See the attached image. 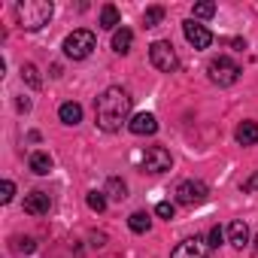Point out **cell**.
<instances>
[{
    "instance_id": "cell-3",
    "label": "cell",
    "mask_w": 258,
    "mask_h": 258,
    "mask_svg": "<svg viewBox=\"0 0 258 258\" xmlns=\"http://www.w3.org/2000/svg\"><path fill=\"white\" fill-rule=\"evenodd\" d=\"M94 34L91 31H85V28H79V31H73L67 40H64V55L67 58H73V61H82V58H88L91 55V49H94Z\"/></svg>"
},
{
    "instance_id": "cell-6",
    "label": "cell",
    "mask_w": 258,
    "mask_h": 258,
    "mask_svg": "<svg viewBox=\"0 0 258 258\" xmlns=\"http://www.w3.org/2000/svg\"><path fill=\"white\" fill-rule=\"evenodd\" d=\"M207 195H210V188L204 182H198V179H185V182L176 185V201L182 207H198V204L207 201Z\"/></svg>"
},
{
    "instance_id": "cell-27",
    "label": "cell",
    "mask_w": 258,
    "mask_h": 258,
    "mask_svg": "<svg viewBox=\"0 0 258 258\" xmlns=\"http://www.w3.org/2000/svg\"><path fill=\"white\" fill-rule=\"evenodd\" d=\"M16 249L28 255V252H34V240H31V237H25V240H19V246H16Z\"/></svg>"
},
{
    "instance_id": "cell-23",
    "label": "cell",
    "mask_w": 258,
    "mask_h": 258,
    "mask_svg": "<svg viewBox=\"0 0 258 258\" xmlns=\"http://www.w3.org/2000/svg\"><path fill=\"white\" fill-rule=\"evenodd\" d=\"M216 16V4H195V19H213Z\"/></svg>"
},
{
    "instance_id": "cell-13",
    "label": "cell",
    "mask_w": 258,
    "mask_h": 258,
    "mask_svg": "<svg viewBox=\"0 0 258 258\" xmlns=\"http://www.w3.org/2000/svg\"><path fill=\"white\" fill-rule=\"evenodd\" d=\"M234 137H237L240 146H255V143H258V124H255V121H243V124L237 127Z\"/></svg>"
},
{
    "instance_id": "cell-9",
    "label": "cell",
    "mask_w": 258,
    "mask_h": 258,
    "mask_svg": "<svg viewBox=\"0 0 258 258\" xmlns=\"http://www.w3.org/2000/svg\"><path fill=\"white\" fill-rule=\"evenodd\" d=\"M207 255H210V243H204L201 237H188L173 249L170 258H207Z\"/></svg>"
},
{
    "instance_id": "cell-26",
    "label": "cell",
    "mask_w": 258,
    "mask_h": 258,
    "mask_svg": "<svg viewBox=\"0 0 258 258\" xmlns=\"http://www.w3.org/2000/svg\"><path fill=\"white\" fill-rule=\"evenodd\" d=\"M222 240H225V231L216 225V228L210 231V246H222Z\"/></svg>"
},
{
    "instance_id": "cell-5",
    "label": "cell",
    "mask_w": 258,
    "mask_h": 258,
    "mask_svg": "<svg viewBox=\"0 0 258 258\" xmlns=\"http://www.w3.org/2000/svg\"><path fill=\"white\" fill-rule=\"evenodd\" d=\"M149 58H152V64H155L161 73H173V70L179 67V58H176V52H173V43H167V40H155V43L149 46Z\"/></svg>"
},
{
    "instance_id": "cell-29",
    "label": "cell",
    "mask_w": 258,
    "mask_h": 258,
    "mask_svg": "<svg viewBox=\"0 0 258 258\" xmlns=\"http://www.w3.org/2000/svg\"><path fill=\"white\" fill-rule=\"evenodd\" d=\"M19 109H25V112H28V109H31V100H28V97H22V100H19Z\"/></svg>"
},
{
    "instance_id": "cell-17",
    "label": "cell",
    "mask_w": 258,
    "mask_h": 258,
    "mask_svg": "<svg viewBox=\"0 0 258 258\" xmlns=\"http://www.w3.org/2000/svg\"><path fill=\"white\" fill-rule=\"evenodd\" d=\"M103 195H109L112 201H124V198H127V185H124L118 176H109V179H106V188H103Z\"/></svg>"
},
{
    "instance_id": "cell-19",
    "label": "cell",
    "mask_w": 258,
    "mask_h": 258,
    "mask_svg": "<svg viewBox=\"0 0 258 258\" xmlns=\"http://www.w3.org/2000/svg\"><path fill=\"white\" fill-rule=\"evenodd\" d=\"M118 25V10L112 7V4H106L103 10H100V28H106V31H112Z\"/></svg>"
},
{
    "instance_id": "cell-10",
    "label": "cell",
    "mask_w": 258,
    "mask_h": 258,
    "mask_svg": "<svg viewBox=\"0 0 258 258\" xmlns=\"http://www.w3.org/2000/svg\"><path fill=\"white\" fill-rule=\"evenodd\" d=\"M52 210V198L46 191H31L25 195V213L28 216H46Z\"/></svg>"
},
{
    "instance_id": "cell-28",
    "label": "cell",
    "mask_w": 258,
    "mask_h": 258,
    "mask_svg": "<svg viewBox=\"0 0 258 258\" xmlns=\"http://www.w3.org/2000/svg\"><path fill=\"white\" fill-rule=\"evenodd\" d=\"M243 191H258V173H252V176L243 182Z\"/></svg>"
},
{
    "instance_id": "cell-4",
    "label": "cell",
    "mask_w": 258,
    "mask_h": 258,
    "mask_svg": "<svg viewBox=\"0 0 258 258\" xmlns=\"http://www.w3.org/2000/svg\"><path fill=\"white\" fill-rule=\"evenodd\" d=\"M207 73H210V79H213L216 85H234V82L240 79V67H237V61H231L228 55L213 58L210 67H207Z\"/></svg>"
},
{
    "instance_id": "cell-8",
    "label": "cell",
    "mask_w": 258,
    "mask_h": 258,
    "mask_svg": "<svg viewBox=\"0 0 258 258\" xmlns=\"http://www.w3.org/2000/svg\"><path fill=\"white\" fill-rule=\"evenodd\" d=\"M182 34H185V40H188L195 49H210V46H213V34H210L204 25H198L195 19H188V22L182 25Z\"/></svg>"
},
{
    "instance_id": "cell-21",
    "label": "cell",
    "mask_w": 258,
    "mask_h": 258,
    "mask_svg": "<svg viewBox=\"0 0 258 258\" xmlns=\"http://www.w3.org/2000/svg\"><path fill=\"white\" fill-rule=\"evenodd\" d=\"M22 79H25L31 88H40V85H43V79H40V73H37L34 64H25V67H22Z\"/></svg>"
},
{
    "instance_id": "cell-12",
    "label": "cell",
    "mask_w": 258,
    "mask_h": 258,
    "mask_svg": "<svg viewBox=\"0 0 258 258\" xmlns=\"http://www.w3.org/2000/svg\"><path fill=\"white\" fill-rule=\"evenodd\" d=\"M228 243H231L234 249L249 246V228H246V222H231V225H228Z\"/></svg>"
},
{
    "instance_id": "cell-14",
    "label": "cell",
    "mask_w": 258,
    "mask_h": 258,
    "mask_svg": "<svg viewBox=\"0 0 258 258\" xmlns=\"http://www.w3.org/2000/svg\"><path fill=\"white\" fill-rule=\"evenodd\" d=\"M58 115H61V121L64 124H79L82 121V106L79 103H61V109H58Z\"/></svg>"
},
{
    "instance_id": "cell-11",
    "label": "cell",
    "mask_w": 258,
    "mask_h": 258,
    "mask_svg": "<svg viewBox=\"0 0 258 258\" xmlns=\"http://www.w3.org/2000/svg\"><path fill=\"white\" fill-rule=\"evenodd\" d=\"M127 127H131V134L146 137V134H155L158 131V118L152 112H140V115H134L131 121H127Z\"/></svg>"
},
{
    "instance_id": "cell-22",
    "label": "cell",
    "mask_w": 258,
    "mask_h": 258,
    "mask_svg": "<svg viewBox=\"0 0 258 258\" xmlns=\"http://www.w3.org/2000/svg\"><path fill=\"white\" fill-rule=\"evenodd\" d=\"M88 207H91L94 213H103V210H106V198H103V191H88Z\"/></svg>"
},
{
    "instance_id": "cell-18",
    "label": "cell",
    "mask_w": 258,
    "mask_h": 258,
    "mask_svg": "<svg viewBox=\"0 0 258 258\" xmlns=\"http://www.w3.org/2000/svg\"><path fill=\"white\" fill-rule=\"evenodd\" d=\"M127 225H131V231H134V234H146V231L152 228V219H149L146 213H131Z\"/></svg>"
},
{
    "instance_id": "cell-20",
    "label": "cell",
    "mask_w": 258,
    "mask_h": 258,
    "mask_svg": "<svg viewBox=\"0 0 258 258\" xmlns=\"http://www.w3.org/2000/svg\"><path fill=\"white\" fill-rule=\"evenodd\" d=\"M161 22H164V7H149L146 16H143V25H146V28H155V25H161Z\"/></svg>"
},
{
    "instance_id": "cell-16",
    "label": "cell",
    "mask_w": 258,
    "mask_h": 258,
    "mask_svg": "<svg viewBox=\"0 0 258 258\" xmlns=\"http://www.w3.org/2000/svg\"><path fill=\"white\" fill-rule=\"evenodd\" d=\"M131 43H134V34L127 31V28L115 31V37H112V49H115L118 55H127V52H131Z\"/></svg>"
},
{
    "instance_id": "cell-15",
    "label": "cell",
    "mask_w": 258,
    "mask_h": 258,
    "mask_svg": "<svg viewBox=\"0 0 258 258\" xmlns=\"http://www.w3.org/2000/svg\"><path fill=\"white\" fill-rule=\"evenodd\" d=\"M28 164H31V170H34L37 176H46V173L52 170V155H49V152H34Z\"/></svg>"
},
{
    "instance_id": "cell-7",
    "label": "cell",
    "mask_w": 258,
    "mask_h": 258,
    "mask_svg": "<svg viewBox=\"0 0 258 258\" xmlns=\"http://www.w3.org/2000/svg\"><path fill=\"white\" fill-rule=\"evenodd\" d=\"M173 167V158L164 146H149L143 152V170L146 173H167Z\"/></svg>"
},
{
    "instance_id": "cell-1",
    "label": "cell",
    "mask_w": 258,
    "mask_h": 258,
    "mask_svg": "<svg viewBox=\"0 0 258 258\" xmlns=\"http://www.w3.org/2000/svg\"><path fill=\"white\" fill-rule=\"evenodd\" d=\"M127 115H131V94L124 88L112 85V88L100 91V97L94 103V121H97L100 131H106V134L118 131V127L127 121Z\"/></svg>"
},
{
    "instance_id": "cell-24",
    "label": "cell",
    "mask_w": 258,
    "mask_h": 258,
    "mask_svg": "<svg viewBox=\"0 0 258 258\" xmlns=\"http://www.w3.org/2000/svg\"><path fill=\"white\" fill-rule=\"evenodd\" d=\"M13 198H16V185H13V179H4V185H0V201L10 204Z\"/></svg>"
},
{
    "instance_id": "cell-2",
    "label": "cell",
    "mask_w": 258,
    "mask_h": 258,
    "mask_svg": "<svg viewBox=\"0 0 258 258\" xmlns=\"http://www.w3.org/2000/svg\"><path fill=\"white\" fill-rule=\"evenodd\" d=\"M52 4L49 0H22V4L16 7V16H19V25L25 31H40L43 25H49L52 19Z\"/></svg>"
},
{
    "instance_id": "cell-25",
    "label": "cell",
    "mask_w": 258,
    "mask_h": 258,
    "mask_svg": "<svg viewBox=\"0 0 258 258\" xmlns=\"http://www.w3.org/2000/svg\"><path fill=\"white\" fill-rule=\"evenodd\" d=\"M155 213H158L161 219H167V222H170V219H173V213H176V207H173L170 201H161V204L155 207Z\"/></svg>"
}]
</instances>
